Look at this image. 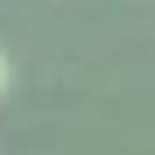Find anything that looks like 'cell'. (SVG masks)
<instances>
[{"mask_svg":"<svg viewBox=\"0 0 155 155\" xmlns=\"http://www.w3.org/2000/svg\"><path fill=\"white\" fill-rule=\"evenodd\" d=\"M7 78H14V64H7V49H0V92H7Z\"/></svg>","mask_w":155,"mask_h":155,"instance_id":"1","label":"cell"}]
</instances>
